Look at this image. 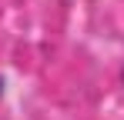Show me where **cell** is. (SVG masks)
<instances>
[{
	"label": "cell",
	"instance_id": "cell-1",
	"mask_svg": "<svg viewBox=\"0 0 124 120\" xmlns=\"http://www.w3.org/2000/svg\"><path fill=\"white\" fill-rule=\"evenodd\" d=\"M0 93H3V80H0Z\"/></svg>",
	"mask_w": 124,
	"mask_h": 120
}]
</instances>
